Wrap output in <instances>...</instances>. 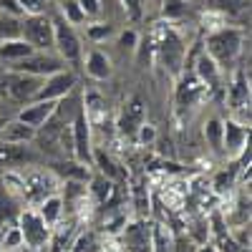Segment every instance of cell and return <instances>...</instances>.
<instances>
[{
    "label": "cell",
    "instance_id": "6da1fadb",
    "mask_svg": "<svg viewBox=\"0 0 252 252\" xmlns=\"http://www.w3.org/2000/svg\"><path fill=\"white\" fill-rule=\"evenodd\" d=\"M242 51H245V31L235 26L215 28L204 40V53L217 63L220 71L232 68L237 58L242 56Z\"/></svg>",
    "mask_w": 252,
    "mask_h": 252
},
{
    "label": "cell",
    "instance_id": "7a4b0ae2",
    "mask_svg": "<svg viewBox=\"0 0 252 252\" xmlns=\"http://www.w3.org/2000/svg\"><path fill=\"white\" fill-rule=\"evenodd\" d=\"M40 81H43V78H35V76L20 73V71L3 68V71H0V96H3L10 106L20 109V106H26V103L35 101V94L40 89Z\"/></svg>",
    "mask_w": 252,
    "mask_h": 252
},
{
    "label": "cell",
    "instance_id": "3957f363",
    "mask_svg": "<svg viewBox=\"0 0 252 252\" xmlns=\"http://www.w3.org/2000/svg\"><path fill=\"white\" fill-rule=\"evenodd\" d=\"M53 18V51L66 61V66L78 71L81 68V58H83V43L76 33L73 26H68L58 13H51Z\"/></svg>",
    "mask_w": 252,
    "mask_h": 252
},
{
    "label": "cell",
    "instance_id": "277c9868",
    "mask_svg": "<svg viewBox=\"0 0 252 252\" xmlns=\"http://www.w3.org/2000/svg\"><path fill=\"white\" fill-rule=\"evenodd\" d=\"M15 224L23 235V245L31 250V252H43L48 245H51V235L53 229L43 222V217L38 215L35 207H26L20 209L18 217H15Z\"/></svg>",
    "mask_w": 252,
    "mask_h": 252
},
{
    "label": "cell",
    "instance_id": "5b68a950",
    "mask_svg": "<svg viewBox=\"0 0 252 252\" xmlns=\"http://www.w3.org/2000/svg\"><path fill=\"white\" fill-rule=\"evenodd\" d=\"M20 192L23 197L33 204H38L40 199H46L48 194H56L61 179L56 177L53 169H40V166H28V169L20 172Z\"/></svg>",
    "mask_w": 252,
    "mask_h": 252
},
{
    "label": "cell",
    "instance_id": "8992f818",
    "mask_svg": "<svg viewBox=\"0 0 252 252\" xmlns=\"http://www.w3.org/2000/svg\"><path fill=\"white\" fill-rule=\"evenodd\" d=\"M20 38L33 51H53V18H51V13L23 15L20 18Z\"/></svg>",
    "mask_w": 252,
    "mask_h": 252
},
{
    "label": "cell",
    "instance_id": "52a82bcc",
    "mask_svg": "<svg viewBox=\"0 0 252 252\" xmlns=\"http://www.w3.org/2000/svg\"><path fill=\"white\" fill-rule=\"evenodd\" d=\"M8 71H20V73H28V76H35V78H46L51 73H58L66 66V61H63L56 51H33L31 56H26L23 61L18 63H10L5 66Z\"/></svg>",
    "mask_w": 252,
    "mask_h": 252
},
{
    "label": "cell",
    "instance_id": "ba28073f",
    "mask_svg": "<svg viewBox=\"0 0 252 252\" xmlns=\"http://www.w3.org/2000/svg\"><path fill=\"white\" fill-rule=\"evenodd\" d=\"M68 126H71V157H73V161L91 166L94 149H96L94 146V126L89 124L83 109L76 114V119Z\"/></svg>",
    "mask_w": 252,
    "mask_h": 252
},
{
    "label": "cell",
    "instance_id": "9c48e42d",
    "mask_svg": "<svg viewBox=\"0 0 252 252\" xmlns=\"http://www.w3.org/2000/svg\"><path fill=\"white\" fill-rule=\"evenodd\" d=\"M73 89H78V71L63 68L58 73H51L40 81V89L35 94V101H58L68 96Z\"/></svg>",
    "mask_w": 252,
    "mask_h": 252
},
{
    "label": "cell",
    "instance_id": "30bf717a",
    "mask_svg": "<svg viewBox=\"0 0 252 252\" xmlns=\"http://www.w3.org/2000/svg\"><path fill=\"white\" fill-rule=\"evenodd\" d=\"M40 152H35L31 144H5L0 141V169L13 172V169H28V166H38Z\"/></svg>",
    "mask_w": 252,
    "mask_h": 252
},
{
    "label": "cell",
    "instance_id": "8fae6325",
    "mask_svg": "<svg viewBox=\"0 0 252 252\" xmlns=\"http://www.w3.org/2000/svg\"><path fill=\"white\" fill-rule=\"evenodd\" d=\"M247 139H250V126L235 121L232 116L222 119V157L240 159L247 152Z\"/></svg>",
    "mask_w": 252,
    "mask_h": 252
},
{
    "label": "cell",
    "instance_id": "7c38bea8",
    "mask_svg": "<svg viewBox=\"0 0 252 252\" xmlns=\"http://www.w3.org/2000/svg\"><path fill=\"white\" fill-rule=\"evenodd\" d=\"M121 252H152L149 220H126L121 229Z\"/></svg>",
    "mask_w": 252,
    "mask_h": 252
},
{
    "label": "cell",
    "instance_id": "4fadbf2b",
    "mask_svg": "<svg viewBox=\"0 0 252 252\" xmlns=\"http://www.w3.org/2000/svg\"><path fill=\"white\" fill-rule=\"evenodd\" d=\"M146 121V101L141 96H129L126 98V103L121 106L119 111V119H116V131L121 136H129L134 139L136 129Z\"/></svg>",
    "mask_w": 252,
    "mask_h": 252
},
{
    "label": "cell",
    "instance_id": "5bb4252c",
    "mask_svg": "<svg viewBox=\"0 0 252 252\" xmlns=\"http://www.w3.org/2000/svg\"><path fill=\"white\" fill-rule=\"evenodd\" d=\"M81 68L91 81H109L114 76V61H111V56L106 51L91 48V51H83Z\"/></svg>",
    "mask_w": 252,
    "mask_h": 252
},
{
    "label": "cell",
    "instance_id": "9a60e30c",
    "mask_svg": "<svg viewBox=\"0 0 252 252\" xmlns=\"http://www.w3.org/2000/svg\"><path fill=\"white\" fill-rule=\"evenodd\" d=\"M53 109H56V101H31V103H26V106L15 109L13 116H15L18 121H23L26 126H31V129L40 131V129H43V126L51 121Z\"/></svg>",
    "mask_w": 252,
    "mask_h": 252
},
{
    "label": "cell",
    "instance_id": "2e32d148",
    "mask_svg": "<svg viewBox=\"0 0 252 252\" xmlns=\"http://www.w3.org/2000/svg\"><path fill=\"white\" fill-rule=\"evenodd\" d=\"M227 101H229V106H232V111H240V109L250 106V81H247V73L242 68H237L232 81H229Z\"/></svg>",
    "mask_w": 252,
    "mask_h": 252
},
{
    "label": "cell",
    "instance_id": "e0dca14e",
    "mask_svg": "<svg viewBox=\"0 0 252 252\" xmlns=\"http://www.w3.org/2000/svg\"><path fill=\"white\" fill-rule=\"evenodd\" d=\"M35 129L26 126L23 121H18L15 116H8L3 124V131H0V141L5 144H33L35 141Z\"/></svg>",
    "mask_w": 252,
    "mask_h": 252
},
{
    "label": "cell",
    "instance_id": "ac0fdd59",
    "mask_svg": "<svg viewBox=\"0 0 252 252\" xmlns=\"http://www.w3.org/2000/svg\"><path fill=\"white\" fill-rule=\"evenodd\" d=\"M194 76H197V81L202 83L204 89H217L220 78H222V71H220V66L207 53H202L197 58V63H194Z\"/></svg>",
    "mask_w": 252,
    "mask_h": 252
},
{
    "label": "cell",
    "instance_id": "d6986e66",
    "mask_svg": "<svg viewBox=\"0 0 252 252\" xmlns=\"http://www.w3.org/2000/svg\"><path fill=\"white\" fill-rule=\"evenodd\" d=\"M35 209H38V215L43 217V222L53 229L63 217H66V207H63V199H61V194L56 192V194H48L46 199H40L38 204H35Z\"/></svg>",
    "mask_w": 252,
    "mask_h": 252
},
{
    "label": "cell",
    "instance_id": "ffe728a7",
    "mask_svg": "<svg viewBox=\"0 0 252 252\" xmlns=\"http://www.w3.org/2000/svg\"><path fill=\"white\" fill-rule=\"evenodd\" d=\"M33 48L26 43L23 38H13V40H3L0 43V66H10V63H18L23 61L26 56H31Z\"/></svg>",
    "mask_w": 252,
    "mask_h": 252
},
{
    "label": "cell",
    "instance_id": "44dd1931",
    "mask_svg": "<svg viewBox=\"0 0 252 252\" xmlns=\"http://www.w3.org/2000/svg\"><path fill=\"white\" fill-rule=\"evenodd\" d=\"M202 94H204V86L197 81V76L192 73V76H187L184 83L179 86V91H177V103H179V106H194V103L202 98Z\"/></svg>",
    "mask_w": 252,
    "mask_h": 252
},
{
    "label": "cell",
    "instance_id": "7402d4cb",
    "mask_svg": "<svg viewBox=\"0 0 252 252\" xmlns=\"http://www.w3.org/2000/svg\"><path fill=\"white\" fill-rule=\"evenodd\" d=\"M91 166H96L98 169V174L101 177H106V179H111L114 184L119 182V179H124V174H121V166L106 154V152H101V149H94V159H91Z\"/></svg>",
    "mask_w": 252,
    "mask_h": 252
},
{
    "label": "cell",
    "instance_id": "603a6c76",
    "mask_svg": "<svg viewBox=\"0 0 252 252\" xmlns=\"http://www.w3.org/2000/svg\"><path fill=\"white\" fill-rule=\"evenodd\" d=\"M89 197L96 202V204H109L111 202V197H114V189H116V184L111 182V179H106V177H101V174H96L91 182H89Z\"/></svg>",
    "mask_w": 252,
    "mask_h": 252
},
{
    "label": "cell",
    "instance_id": "cb8c5ba5",
    "mask_svg": "<svg viewBox=\"0 0 252 252\" xmlns=\"http://www.w3.org/2000/svg\"><path fill=\"white\" fill-rule=\"evenodd\" d=\"M131 204L136 209V220H149L152 217V197H149V187L136 184L131 192Z\"/></svg>",
    "mask_w": 252,
    "mask_h": 252
},
{
    "label": "cell",
    "instance_id": "d4e9b609",
    "mask_svg": "<svg viewBox=\"0 0 252 252\" xmlns=\"http://www.w3.org/2000/svg\"><path fill=\"white\" fill-rule=\"evenodd\" d=\"M204 141L215 154H222V119L209 116L204 121Z\"/></svg>",
    "mask_w": 252,
    "mask_h": 252
},
{
    "label": "cell",
    "instance_id": "484cf974",
    "mask_svg": "<svg viewBox=\"0 0 252 252\" xmlns=\"http://www.w3.org/2000/svg\"><path fill=\"white\" fill-rule=\"evenodd\" d=\"M18 202H15V197L8 192V189L3 187L0 189V229L3 227H8L10 222H15V217H18Z\"/></svg>",
    "mask_w": 252,
    "mask_h": 252
},
{
    "label": "cell",
    "instance_id": "4316f807",
    "mask_svg": "<svg viewBox=\"0 0 252 252\" xmlns=\"http://www.w3.org/2000/svg\"><path fill=\"white\" fill-rule=\"evenodd\" d=\"M58 15L66 20L68 26H81V23H86V18H83V13H81V8H78V3L76 0H58Z\"/></svg>",
    "mask_w": 252,
    "mask_h": 252
},
{
    "label": "cell",
    "instance_id": "83f0119b",
    "mask_svg": "<svg viewBox=\"0 0 252 252\" xmlns=\"http://www.w3.org/2000/svg\"><path fill=\"white\" fill-rule=\"evenodd\" d=\"M18 247H26L23 245V235L15 222H10L8 227L0 229V250H18Z\"/></svg>",
    "mask_w": 252,
    "mask_h": 252
},
{
    "label": "cell",
    "instance_id": "f1b7e54d",
    "mask_svg": "<svg viewBox=\"0 0 252 252\" xmlns=\"http://www.w3.org/2000/svg\"><path fill=\"white\" fill-rule=\"evenodd\" d=\"M114 26L111 23H103V20H94V23H86V38L91 43H103L114 35Z\"/></svg>",
    "mask_w": 252,
    "mask_h": 252
},
{
    "label": "cell",
    "instance_id": "f546056e",
    "mask_svg": "<svg viewBox=\"0 0 252 252\" xmlns=\"http://www.w3.org/2000/svg\"><path fill=\"white\" fill-rule=\"evenodd\" d=\"M13 38H20V18L0 13V43L13 40Z\"/></svg>",
    "mask_w": 252,
    "mask_h": 252
},
{
    "label": "cell",
    "instance_id": "4dcf8cb0",
    "mask_svg": "<svg viewBox=\"0 0 252 252\" xmlns=\"http://www.w3.org/2000/svg\"><path fill=\"white\" fill-rule=\"evenodd\" d=\"M71 252H101L96 232H78V237L71 242Z\"/></svg>",
    "mask_w": 252,
    "mask_h": 252
},
{
    "label": "cell",
    "instance_id": "1f68e13d",
    "mask_svg": "<svg viewBox=\"0 0 252 252\" xmlns=\"http://www.w3.org/2000/svg\"><path fill=\"white\" fill-rule=\"evenodd\" d=\"M83 18H86V23H94L103 15V0H76Z\"/></svg>",
    "mask_w": 252,
    "mask_h": 252
},
{
    "label": "cell",
    "instance_id": "d6a6232c",
    "mask_svg": "<svg viewBox=\"0 0 252 252\" xmlns=\"http://www.w3.org/2000/svg\"><path fill=\"white\" fill-rule=\"evenodd\" d=\"M212 5L222 15H240L247 10V0H212Z\"/></svg>",
    "mask_w": 252,
    "mask_h": 252
},
{
    "label": "cell",
    "instance_id": "836d02e7",
    "mask_svg": "<svg viewBox=\"0 0 252 252\" xmlns=\"http://www.w3.org/2000/svg\"><path fill=\"white\" fill-rule=\"evenodd\" d=\"M184 13H187V0H164L161 15L166 20H179Z\"/></svg>",
    "mask_w": 252,
    "mask_h": 252
},
{
    "label": "cell",
    "instance_id": "e575fe53",
    "mask_svg": "<svg viewBox=\"0 0 252 252\" xmlns=\"http://www.w3.org/2000/svg\"><path fill=\"white\" fill-rule=\"evenodd\" d=\"M134 139L139 141V146H152V144L157 141V126H152L149 121H144L139 129H136Z\"/></svg>",
    "mask_w": 252,
    "mask_h": 252
},
{
    "label": "cell",
    "instance_id": "d590c367",
    "mask_svg": "<svg viewBox=\"0 0 252 252\" xmlns=\"http://www.w3.org/2000/svg\"><path fill=\"white\" fill-rule=\"evenodd\" d=\"M136 46H139V33H136L134 28H126V31L119 33V48H121V51L134 53Z\"/></svg>",
    "mask_w": 252,
    "mask_h": 252
},
{
    "label": "cell",
    "instance_id": "8d00e7d4",
    "mask_svg": "<svg viewBox=\"0 0 252 252\" xmlns=\"http://www.w3.org/2000/svg\"><path fill=\"white\" fill-rule=\"evenodd\" d=\"M18 5L23 8L26 15H38V13H48L46 0H18Z\"/></svg>",
    "mask_w": 252,
    "mask_h": 252
},
{
    "label": "cell",
    "instance_id": "74e56055",
    "mask_svg": "<svg viewBox=\"0 0 252 252\" xmlns=\"http://www.w3.org/2000/svg\"><path fill=\"white\" fill-rule=\"evenodd\" d=\"M194 250H197V245L187 235H177L174 242H172V252H194Z\"/></svg>",
    "mask_w": 252,
    "mask_h": 252
},
{
    "label": "cell",
    "instance_id": "f35d334b",
    "mask_svg": "<svg viewBox=\"0 0 252 252\" xmlns=\"http://www.w3.org/2000/svg\"><path fill=\"white\" fill-rule=\"evenodd\" d=\"M0 13H8V15H15V18H23V8L18 5V0H0Z\"/></svg>",
    "mask_w": 252,
    "mask_h": 252
},
{
    "label": "cell",
    "instance_id": "ab89813d",
    "mask_svg": "<svg viewBox=\"0 0 252 252\" xmlns=\"http://www.w3.org/2000/svg\"><path fill=\"white\" fill-rule=\"evenodd\" d=\"M121 5H124L126 15H129L131 20L141 18V0H121Z\"/></svg>",
    "mask_w": 252,
    "mask_h": 252
},
{
    "label": "cell",
    "instance_id": "60d3db41",
    "mask_svg": "<svg viewBox=\"0 0 252 252\" xmlns=\"http://www.w3.org/2000/svg\"><path fill=\"white\" fill-rule=\"evenodd\" d=\"M15 111H10V103L0 96V119H8V116H13Z\"/></svg>",
    "mask_w": 252,
    "mask_h": 252
},
{
    "label": "cell",
    "instance_id": "b9f144b4",
    "mask_svg": "<svg viewBox=\"0 0 252 252\" xmlns=\"http://www.w3.org/2000/svg\"><path fill=\"white\" fill-rule=\"evenodd\" d=\"M194 252H217V245L215 242H207V245H199Z\"/></svg>",
    "mask_w": 252,
    "mask_h": 252
},
{
    "label": "cell",
    "instance_id": "7bdbcfd3",
    "mask_svg": "<svg viewBox=\"0 0 252 252\" xmlns=\"http://www.w3.org/2000/svg\"><path fill=\"white\" fill-rule=\"evenodd\" d=\"M3 252H31L28 247H18V250H3Z\"/></svg>",
    "mask_w": 252,
    "mask_h": 252
},
{
    "label": "cell",
    "instance_id": "ee69618b",
    "mask_svg": "<svg viewBox=\"0 0 252 252\" xmlns=\"http://www.w3.org/2000/svg\"><path fill=\"white\" fill-rule=\"evenodd\" d=\"M3 124H5V119H0V131H3Z\"/></svg>",
    "mask_w": 252,
    "mask_h": 252
},
{
    "label": "cell",
    "instance_id": "f6af8a7d",
    "mask_svg": "<svg viewBox=\"0 0 252 252\" xmlns=\"http://www.w3.org/2000/svg\"><path fill=\"white\" fill-rule=\"evenodd\" d=\"M46 3H56V0H46Z\"/></svg>",
    "mask_w": 252,
    "mask_h": 252
}]
</instances>
